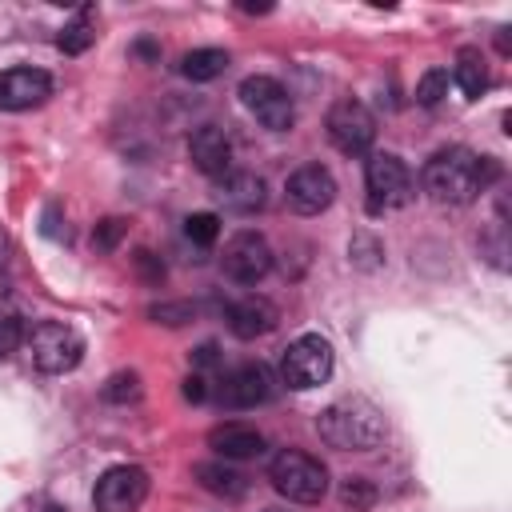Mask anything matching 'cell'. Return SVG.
<instances>
[{"mask_svg":"<svg viewBox=\"0 0 512 512\" xmlns=\"http://www.w3.org/2000/svg\"><path fill=\"white\" fill-rule=\"evenodd\" d=\"M140 396V376L136 372H116L108 384H104V400L108 404H128Z\"/></svg>","mask_w":512,"mask_h":512,"instance_id":"24","label":"cell"},{"mask_svg":"<svg viewBox=\"0 0 512 512\" xmlns=\"http://www.w3.org/2000/svg\"><path fill=\"white\" fill-rule=\"evenodd\" d=\"M332 376V344L316 332L296 336L280 356V380L296 392H308Z\"/></svg>","mask_w":512,"mask_h":512,"instance_id":"5","label":"cell"},{"mask_svg":"<svg viewBox=\"0 0 512 512\" xmlns=\"http://www.w3.org/2000/svg\"><path fill=\"white\" fill-rule=\"evenodd\" d=\"M196 472V480L212 492V496H228V500H240L244 492H248V480L236 472V468H228V464H216V460H208V464H196L192 468Z\"/></svg>","mask_w":512,"mask_h":512,"instance_id":"18","label":"cell"},{"mask_svg":"<svg viewBox=\"0 0 512 512\" xmlns=\"http://www.w3.org/2000/svg\"><path fill=\"white\" fill-rule=\"evenodd\" d=\"M4 252H8V240H4V232H0V264H4Z\"/></svg>","mask_w":512,"mask_h":512,"instance_id":"30","label":"cell"},{"mask_svg":"<svg viewBox=\"0 0 512 512\" xmlns=\"http://www.w3.org/2000/svg\"><path fill=\"white\" fill-rule=\"evenodd\" d=\"M20 344H24V324H20V316L8 312V308H0V360H4L8 352H16Z\"/></svg>","mask_w":512,"mask_h":512,"instance_id":"25","label":"cell"},{"mask_svg":"<svg viewBox=\"0 0 512 512\" xmlns=\"http://www.w3.org/2000/svg\"><path fill=\"white\" fill-rule=\"evenodd\" d=\"M324 128H328V140H332L344 156H360V152H368L372 140H376V116H372L360 100H352V96H344V100H336V104L328 108Z\"/></svg>","mask_w":512,"mask_h":512,"instance_id":"8","label":"cell"},{"mask_svg":"<svg viewBox=\"0 0 512 512\" xmlns=\"http://www.w3.org/2000/svg\"><path fill=\"white\" fill-rule=\"evenodd\" d=\"M496 164L488 156H476L472 148H440L428 156L424 172H420V184L424 192L436 200V204H472L492 180H496Z\"/></svg>","mask_w":512,"mask_h":512,"instance_id":"1","label":"cell"},{"mask_svg":"<svg viewBox=\"0 0 512 512\" xmlns=\"http://www.w3.org/2000/svg\"><path fill=\"white\" fill-rule=\"evenodd\" d=\"M452 80L460 84L464 96H480L488 88V68H484V56L476 48H460L456 56V68H452Z\"/></svg>","mask_w":512,"mask_h":512,"instance_id":"19","label":"cell"},{"mask_svg":"<svg viewBox=\"0 0 512 512\" xmlns=\"http://www.w3.org/2000/svg\"><path fill=\"white\" fill-rule=\"evenodd\" d=\"M208 448H216V456L224 460H252L264 452V436L248 424H220L208 432Z\"/></svg>","mask_w":512,"mask_h":512,"instance_id":"17","label":"cell"},{"mask_svg":"<svg viewBox=\"0 0 512 512\" xmlns=\"http://www.w3.org/2000/svg\"><path fill=\"white\" fill-rule=\"evenodd\" d=\"M284 200H288L292 212L316 216V212H324V208L336 200V180H332V172H328L324 164H304V168H296V172L288 176Z\"/></svg>","mask_w":512,"mask_h":512,"instance_id":"11","label":"cell"},{"mask_svg":"<svg viewBox=\"0 0 512 512\" xmlns=\"http://www.w3.org/2000/svg\"><path fill=\"white\" fill-rule=\"evenodd\" d=\"M272 392H276V376L268 364H240L220 380V404L228 408H256L272 400Z\"/></svg>","mask_w":512,"mask_h":512,"instance_id":"12","label":"cell"},{"mask_svg":"<svg viewBox=\"0 0 512 512\" xmlns=\"http://www.w3.org/2000/svg\"><path fill=\"white\" fill-rule=\"evenodd\" d=\"M448 96V72L444 68H428L424 76H420V84H416V100L424 104V108H432V104H440Z\"/></svg>","mask_w":512,"mask_h":512,"instance_id":"23","label":"cell"},{"mask_svg":"<svg viewBox=\"0 0 512 512\" xmlns=\"http://www.w3.org/2000/svg\"><path fill=\"white\" fill-rule=\"evenodd\" d=\"M52 96V76L44 68H4L0 72V108L24 112Z\"/></svg>","mask_w":512,"mask_h":512,"instance_id":"13","label":"cell"},{"mask_svg":"<svg viewBox=\"0 0 512 512\" xmlns=\"http://www.w3.org/2000/svg\"><path fill=\"white\" fill-rule=\"evenodd\" d=\"M184 236H188L192 244H200V248H212L216 236H220V216H216V212H192V216L184 220Z\"/></svg>","mask_w":512,"mask_h":512,"instance_id":"22","label":"cell"},{"mask_svg":"<svg viewBox=\"0 0 512 512\" xmlns=\"http://www.w3.org/2000/svg\"><path fill=\"white\" fill-rule=\"evenodd\" d=\"M120 236H124V220L108 216V220H100V224H96V232H92V248H96V252H112Z\"/></svg>","mask_w":512,"mask_h":512,"instance_id":"26","label":"cell"},{"mask_svg":"<svg viewBox=\"0 0 512 512\" xmlns=\"http://www.w3.org/2000/svg\"><path fill=\"white\" fill-rule=\"evenodd\" d=\"M228 68V52L224 48H192L184 60H180V72L188 76V80H216L220 72Z\"/></svg>","mask_w":512,"mask_h":512,"instance_id":"20","label":"cell"},{"mask_svg":"<svg viewBox=\"0 0 512 512\" xmlns=\"http://www.w3.org/2000/svg\"><path fill=\"white\" fill-rule=\"evenodd\" d=\"M268 480H272V488H276L284 500H292V504H316V500H324V492H328V468H324L316 456L300 452V448L276 452L272 464H268Z\"/></svg>","mask_w":512,"mask_h":512,"instance_id":"3","label":"cell"},{"mask_svg":"<svg viewBox=\"0 0 512 512\" xmlns=\"http://www.w3.org/2000/svg\"><path fill=\"white\" fill-rule=\"evenodd\" d=\"M224 320H228V332L232 336L256 340V336H268L280 324V312H276V304L268 296H240V300L228 304Z\"/></svg>","mask_w":512,"mask_h":512,"instance_id":"15","label":"cell"},{"mask_svg":"<svg viewBox=\"0 0 512 512\" xmlns=\"http://www.w3.org/2000/svg\"><path fill=\"white\" fill-rule=\"evenodd\" d=\"M184 396L200 404V400L208 396V380H204V376H188V380H184Z\"/></svg>","mask_w":512,"mask_h":512,"instance_id":"29","label":"cell"},{"mask_svg":"<svg viewBox=\"0 0 512 512\" xmlns=\"http://www.w3.org/2000/svg\"><path fill=\"white\" fill-rule=\"evenodd\" d=\"M92 40H96V20H92V8H80V12H76V20H72V24H64V28H60V36H56V44H60L68 56L84 52Z\"/></svg>","mask_w":512,"mask_h":512,"instance_id":"21","label":"cell"},{"mask_svg":"<svg viewBox=\"0 0 512 512\" xmlns=\"http://www.w3.org/2000/svg\"><path fill=\"white\" fill-rule=\"evenodd\" d=\"M316 432L328 448H340V452H368L384 440L388 424L380 416V408L364 396H340L332 400L320 416H316Z\"/></svg>","mask_w":512,"mask_h":512,"instance_id":"2","label":"cell"},{"mask_svg":"<svg viewBox=\"0 0 512 512\" xmlns=\"http://www.w3.org/2000/svg\"><path fill=\"white\" fill-rule=\"evenodd\" d=\"M192 304H156L148 316H156V320H164V324H184V320H192Z\"/></svg>","mask_w":512,"mask_h":512,"instance_id":"28","label":"cell"},{"mask_svg":"<svg viewBox=\"0 0 512 512\" xmlns=\"http://www.w3.org/2000/svg\"><path fill=\"white\" fill-rule=\"evenodd\" d=\"M188 160H192L204 176H212V180L228 176V172H232V136H228L220 124H200V128L188 136Z\"/></svg>","mask_w":512,"mask_h":512,"instance_id":"14","label":"cell"},{"mask_svg":"<svg viewBox=\"0 0 512 512\" xmlns=\"http://www.w3.org/2000/svg\"><path fill=\"white\" fill-rule=\"evenodd\" d=\"M220 268L228 280L236 284H260L268 272H272V248L260 232L244 228L236 232L228 244H224V256H220Z\"/></svg>","mask_w":512,"mask_h":512,"instance_id":"10","label":"cell"},{"mask_svg":"<svg viewBox=\"0 0 512 512\" xmlns=\"http://www.w3.org/2000/svg\"><path fill=\"white\" fill-rule=\"evenodd\" d=\"M144 500H148V472L140 464H116L92 488L96 512H136Z\"/></svg>","mask_w":512,"mask_h":512,"instance_id":"9","label":"cell"},{"mask_svg":"<svg viewBox=\"0 0 512 512\" xmlns=\"http://www.w3.org/2000/svg\"><path fill=\"white\" fill-rule=\"evenodd\" d=\"M240 104L268 128V132H288L296 124V104L288 88L272 76H248L240 80Z\"/></svg>","mask_w":512,"mask_h":512,"instance_id":"7","label":"cell"},{"mask_svg":"<svg viewBox=\"0 0 512 512\" xmlns=\"http://www.w3.org/2000/svg\"><path fill=\"white\" fill-rule=\"evenodd\" d=\"M24 348L32 356V364L48 376H60V372H72L80 360H84V340L76 328L60 324V320H40L24 332Z\"/></svg>","mask_w":512,"mask_h":512,"instance_id":"4","label":"cell"},{"mask_svg":"<svg viewBox=\"0 0 512 512\" xmlns=\"http://www.w3.org/2000/svg\"><path fill=\"white\" fill-rule=\"evenodd\" d=\"M340 500H344V504H352V508H368V504L376 500V492L368 488V480H364V476H348V480H344V488H340Z\"/></svg>","mask_w":512,"mask_h":512,"instance_id":"27","label":"cell"},{"mask_svg":"<svg viewBox=\"0 0 512 512\" xmlns=\"http://www.w3.org/2000/svg\"><path fill=\"white\" fill-rule=\"evenodd\" d=\"M364 188H368V212L380 216V212L404 208L412 200V172H408V164L400 156L376 152V156H368Z\"/></svg>","mask_w":512,"mask_h":512,"instance_id":"6","label":"cell"},{"mask_svg":"<svg viewBox=\"0 0 512 512\" xmlns=\"http://www.w3.org/2000/svg\"><path fill=\"white\" fill-rule=\"evenodd\" d=\"M220 200L228 212H240V216H252L256 208H264V180L256 172H228L220 176Z\"/></svg>","mask_w":512,"mask_h":512,"instance_id":"16","label":"cell"}]
</instances>
